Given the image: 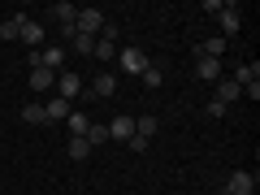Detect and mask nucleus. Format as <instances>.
<instances>
[{
    "label": "nucleus",
    "instance_id": "dca6fc26",
    "mask_svg": "<svg viewBox=\"0 0 260 195\" xmlns=\"http://www.w3.org/2000/svg\"><path fill=\"white\" fill-rule=\"evenodd\" d=\"M65 152H70V156H74V160H87V156H91L95 148H91V143L83 139V135H70V148H65Z\"/></svg>",
    "mask_w": 260,
    "mask_h": 195
},
{
    "label": "nucleus",
    "instance_id": "5701e85b",
    "mask_svg": "<svg viewBox=\"0 0 260 195\" xmlns=\"http://www.w3.org/2000/svg\"><path fill=\"white\" fill-rule=\"evenodd\" d=\"M113 52H117V48H113V39H95V48H91V56H95V61H113Z\"/></svg>",
    "mask_w": 260,
    "mask_h": 195
},
{
    "label": "nucleus",
    "instance_id": "f257e3e1",
    "mask_svg": "<svg viewBox=\"0 0 260 195\" xmlns=\"http://www.w3.org/2000/svg\"><path fill=\"white\" fill-rule=\"evenodd\" d=\"M234 83H239L243 95L260 100V65H256V61H243V65H239V74H234Z\"/></svg>",
    "mask_w": 260,
    "mask_h": 195
},
{
    "label": "nucleus",
    "instance_id": "6e6552de",
    "mask_svg": "<svg viewBox=\"0 0 260 195\" xmlns=\"http://www.w3.org/2000/svg\"><path fill=\"white\" fill-rule=\"evenodd\" d=\"M70 113H74V104H70V100H61V95L44 100V117H48V121H65Z\"/></svg>",
    "mask_w": 260,
    "mask_h": 195
},
{
    "label": "nucleus",
    "instance_id": "a211bd4d",
    "mask_svg": "<svg viewBox=\"0 0 260 195\" xmlns=\"http://www.w3.org/2000/svg\"><path fill=\"white\" fill-rule=\"evenodd\" d=\"M200 56H213V61H221V56H225V39H221V35L204 39V44H200Z\"/></svg>",
    "mask_w": 260,
    "mask_h": 195
},
{
    "label": "nucleus",
    "instance_id": "412c9836",
    "mask_svg": "<svg viewBox=\"0 0 260 195\" xmlns=\"http://www.w3.org/2000/svg\"><path fill=\"white\" fill-rule=\"evenodd\" d=\"M18 39H22V44H44V26L26 18V22H22V35H18Z\"/></svg>",
    "mask_w": 260,
    "mask_h": 195
},
{
    "label": "nucleus",
    "instance_id": "9b49d317",
    "mask_svg": "<svg viewBox=\"0 0 260 195\" xmlns=\"http://www.w3.org/2000/svg\"><path fill=\"white\" fill-rule=\"evenodd\" d=\"M113 91H117V78H113V74H95L91 78V95H95V100H109Z\"/></svg>",
    "mask_w": 260,
    "mask_h": 195
},
{
    "label": "nucleus",
    "instance_id": "bb28decb",
    "mask_svg": "<svg viewBox=\"0 0 260 195\" xmlns=\"http://www.w3.org/2000/svg\"><path fill=\"white\" fill-rule=\"evenodd\" d=\"M221 195H225V191H221Z\"/></svg>",
    "mask_w": 260,
    "mask_h": 195
},
{
    "label": "nucleus",
    "instance_id": "2eb2a0df",
    "mask_svg": "<svg viewBox=\"0 0 260 195\" xmlns=\"http://www.w3.org/2000/svg\"><path fill=\"white\" fill-rule=\"evenodd\" d=\"M39 61H44V70L61 74V65H65V48H44V52H39Z\"/></svg>",
    "mask_w": 260,
    "mask_h": 195
},
{
    "label": "nucleus",
    "instance_id": "1a4fd4ad",
    "mask_svg": "<svg viewBox=\"0 0 260 195\" xmlns=\"http://www.w3.org/2000/svg\"><path fill=\"white\" fill-rule=\"evenodd\" d=\"M239 95H243V91H239V83H234V78H217V95H213L217 104H225V109H230Z\"/></svg>",
    "mask_w": 260,
    "mask_h": 195
},
{
    "label": "nucleus",
    "instance_id": "393cba45",
    "mask_svg": "<svg viewBox=\"0 0 260 195\" xmlns=\"http://www.w3.org/2000/svg\"><path fill=\"white\" fill-rule=\"evenodd\" d=\"M70 44H74L78 52H91V48H95V39H91V35H78V30H74V39H70Z\"/></svg>",
    "mask_w": 260,
    "mask_h": 195
},
{
    "label": "nucleus",
    "instance_id": "b1692460",
    "mask_svg": "<svg viewBox=\"0 0 260 195\" xmlns=\"http://www.w3.org/2000/svg\"><path fill=\"white\" fill-rule=\"evenodd\" d=\"M143 83H148V87H160V83H165V70H160V65H148V70H143Z\"/></svg>",
    "mask_w": 260,
    "mask_h": 195
},
{
    "label": "nucleus",
    "instance_id": "4be33fe9",
    "mask_svg": "<svg viewBox=\"0 0 260 195\" xmlns=\"http://www.w3.org/2000/svg\"><path fill=\"white\" fill-rule=\"evenodd\" d=\"M156 130H160V121H156V117H135V135H139V139H152Z\"/></svg>",
    "mask_w": 260,
    "mask_h": 195
},
{
    "label": "nucleus",
    "instance_id": "6ab92c4d",
    "mask_svg": "<svg viewBox=\"0 0 260 195\" xmlns=\"http://www.w3.org/2000/svg\"><path fill=\"white\" fill-rule=\"evenodd\" d=\"M22 22H26V13H13V18H5V22H0V35H5V39H18V35H22Z\"/></svg>",
    "mask_w": 260,
    "mask_h": 195
},
{
    "label": "nucleus",
    "instance_id": "f3484780",
    "mask_svg": "<svg viewBox=\"0 0 260 195\" xmlns=\"http://www.w3.org/2000/svg\"><path fill=\"white\" fill-rule=\"evenodd\" d=\"M22 121H26V126H48V117H44V104H39V100H30L26 109H22Z\"/></svg>",
    "mask_w": 260,
    "mask_h": 195
},
{
    "label": "nucleus",
    "instance_id": "aec40b11",
    "mask_svg": "<svg viewBox=\"0 0 260 195\" xmlns=\"http://www.w3.org/2000/svg\"><path fill=\"white\" fill-rule=\"evenodd\" d=\"M65 126H70V135H87V126H91V117H87L83 109H74L70 117H65Z\"/></svg>",
    "mask_w": 260,
    "mask_h": 195
},
{
    "label": "nucleus",
    "instance_id": "a878e982",
    "mask_svg": "<svg viewBox=\"0 0 260 195\" xmlns=\"http://www.w3.org/2000/svg\"><path fill=\"white\" fill-rule=\"evenodd\" d=\"M126 148H130V152H148V139H139V135H130V139H126Z\"/></svg>",
    "mask_w": 260,
    "mask_h": 195
},
{
    "label": "nucleus",
    "instance_id": "4468645a",
    "mask_svg": "<svg viewBox=\"0 0 260 195\" xmlns=\"http://www.w3.org/2000/svg\"><path fill=\"white\" fill-rule=\"evenodd\" d=\"M87 143H91V148H104V143H109V121H91V126H87V135H83Z\"/></svg>",
    "mask_w": 260,
    "mask_h": 195
},
{
    "label": "nucleus",
    "instance_id": "20e7f679",
    "mask_svg": "<svg viewBox=\"0 0 260 195\" xmlns=\"http://www.w3.org/2000/svg\"><path fill=\"white\" fill-rule=\"evenodd\" d=\"M251 191H256V182H251L247 169H234V174L225 178V195H251Z\"/></svg>",
    "mask_w": 260,
    "mask_h": 195
},
{
    "label": "nucleus",
    "instance_id": "423d86ee",
    "mask_svg": "<svg viewBox=\"0 0 260 195\" xmlns=\"http://www.w3.org/2000/svg\"><path fill=\"white\" fill-rule=\"evenodd\" d=\"M26 87H30V91H39V95H44V91H52V87H56V74H52V70H44V65H39V70H30Z\"/></svg>",
    "mask_w": 260,
    "mask_h": 195
},
{
    "label": "nucleus",
    "instance_id": "f03ea898",
    "mask_svg": "<svg viewBox=\"0 0 260 195\" xmlns=\"http://www.w3.org/2000/svg\"><path fill=\"white\" fill-rule=\"evenodd\" d=\"M104 22H109V18H104L100 9H78L74 13V30H78V35H91V39L104 30Z\"/></svg>",
    "mask_w": 260,
    "mask_h": 195
},
{
    "label": "nucleus",
    "instance_id": "39448f33",
    "mask_svg": "<svg viewBox=\"0 0 260 195\" xmlns=\"http://www.w3.org/2000/svg\"><path fill=\"white\" fill-rule=\"evenodd\" d=\"M121 70H126V74H143V70H148L143 48H121Z\"/></svg>",
    "mask_w": 260,
    "mask_h": 195
},
{
    "label": "nucleus",
    "instance_id": "9d476101",
    "mask_svg": "<svg viewBox=\"0 0 260 195\" xmlns=\"http://www.w3.org/2000/svg\"><path fill=\"white\" fill-rule=\"evenodd\" d=\"M74 5H70V0H56V5H48V18L52 22H61V26H74Z\"/></svg>",
    "mask_w": 260,
    "mask_h": 195
},
{
    "label": "nucleus",
    "instance_id": "7ed1b4c3",
    "mask_svg": "<svg viewBox=\"0 0 260 195\" xmlns=\"http://www.w3.org/2000/svg\"><path fill=\"white\" fill-rule=\"evenodd\" d=\"M56 95L74 104L78 95H83V78H78V74H70V70H61V74H56Z\"/></svg>",
    "mask_w": 260,
    "mask_h": 195
},
{
    "label": "nucleus",
    "instance_id": "0eeeda50",
    "mask_svg": "<svg viewBox=\"0 0 260 195\" xmlns=\"http://www.w3.org/2000/svg\"><path fill=\"white\" fill-rule=\"evenodd\" d=\"M217 18H221V39H225V35H234V30L243 26V13H239V5H221V13H217Z\"/></svg>",
    "mask_w": 260,
    "mask_h": 195
},
{
    "label": "nucleus",
    "instance_id": "f8f14e48",
    "mask_svg": "<svg viewBox=\"0 0 260 195\" xmlns=\"http://www.w3.org/2000/svg\"><path fill=\"white\" fill-rule=\"evenodd\" d=\"M130 135H135V117H113V121H109V139H121V143H126Z\"/></svg>",
    "mask_w": 260,
    "mask_h": 195
},
{
    "label": "nucleus",
    "instance_id": "ddd939ff",
    "mask_svg": "<svg viewBox=\"0 0 260 195\" xmlns=\"http://www.w3.org/2000/svg\"><path fill=\"white\" fill-rule=\"evenodd\" d=\"M195 74L204 78V83H217V78H221V61H213V56H200V65H195Z\"/></svg>",
    "mask_w": 260,
    "mask_h": 195
}]
</instances>
